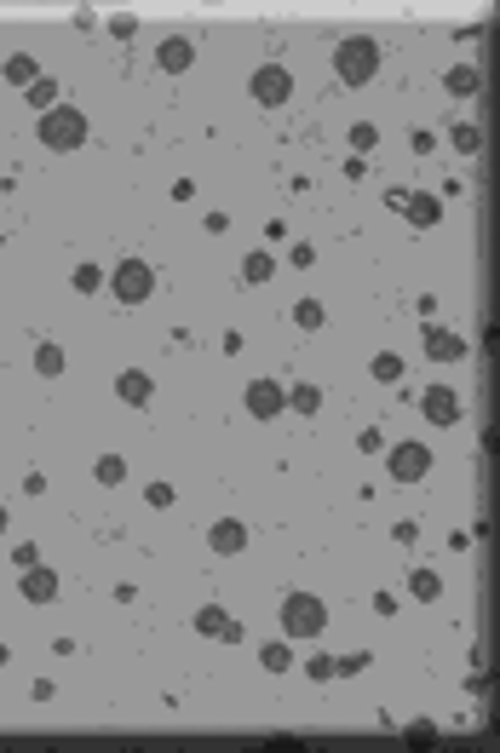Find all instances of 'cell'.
<instances>
[{
	"mask_svg": "<svg viewBox=\"0 0 500 753\" xmlns=\"http://www.w3.org/2000/svg\"><path fill=\"white\" fill-rule=\"evenodd\" d=\"M334 75L346 87H368L374 75H380V41H368V35H346L334 46Z\"/></svg>",
	"mask_w": 500,
	"mask_h": 753,
	"instance_id": "cell-1",
	"label": "cell"
},
{
	"mask_svg": "<svg viewBox=\"0 0 500 753\" xmlns=\"http://www.w3.org/2000/svg\"><path fill=\"white\" fill-rule=\"evenodd\" d=\"M87 133H92V127H87V116H81L75 104H58V109H46V116H41V144L58 150V155H64V150H81Z\"/></svg>",
	"mask_w": 500,
	"mask_h": 753,
	"instance_id": "cell-2",
	"label": "cell"
},
{
	"mask_svg": "<svg viewBox=\"0 0 500 753\" xmlns=\"http://www.w3.org/2000/svg\"><path fill=\"white\" fill-rule=\"evenodd\" d=\"M282 627H288V638H317L322 627H328V604L317 599V592H288L282 599Z\"/></svg>",
	"mask_w": 500,
	"mask_h": 753,
	"instance_id": "cell-3",
	"label": "cell"
},
{
	"mask_svg": "<svg viewBox=\"0 0 500 753\" xmlns=\"http://www.w3.org/2000/svg\"><path fill=\"white\" fill-rule=\"evenodd\" d=\"M109 293H116L121 305H144L150 293H155V271H150L144 259H121L116 276H109Z\"/></svg>",
	"mask_w": 500,
	"mask_h": 753,
	"instance_id": "cell-4",
	"label": "cell"
},
{
	"mask_svg": "<svg viewBox=\"0 0 500 753\" xmlns=\"http://www.w3.org/2000/svg\"><path fill=\"white\" fill-rule=\"evenodd\" d=\"M247 92H254V104L276 109V104H288V98H293V75H288L282 64H259L254 75H247Z\"/></svg>",
	"mask_w": 500,
	"mask_h": 753,
	"instance_id": "cell-5",
	"label": "cell"
},
{
	"mask_svg": "<svg viewBox=\"0 0 500 753\" xmlns=\"http://www.w3.org/2000/svg\"><path fill=\"white\" fill-rule=\"evenodd\" d=\"M242 409L254 414V420H276L288 409V391L276 386V380H247V391H242Z\"/></svg>",
	"mask_w": 500,
	"mask_h": 753,
	"instance_id": "cell-6",
	"label": "cell"
},
{
	"mask_svg": "<svg viewBox=\"0 0 500 753\" xmlns=\"http://www.w3.org/2000/svg\"><path fill=\"white\" fill-rule=\"evenodd\" d=\"M420 414H426L431 426H460V391H449V386L420 391Z\"/></svg>",
	"mask_w": 500,
	"mask_h": 753,
	"instance_id": "cell-7",
	"label": "cell"
},
{
	"mask_svg": "<svg viewBox=\"0 0 500 753\" xmlns=\"http://www.w3.org/2000/svg\"><path fill=\"white\" fill-rule=\"evenodd\" d=\"M426 472H431V449L426 443H397L392 449V478L397 483H420Z\"/></svg>",
	"mask_w": 500,
	"mask_h": 753,
	"instance_id": "cell-8",
	"label": "cell"
},
{
	"mask_svg": "<svg viewBox=\"0 0 500 753\" xmlns=\"http://www.w3.org/2000/svg\"><path fill=\"white\" fill-rule=\"evenodd\" d=\"M196 633L201 638H225V645H242V621H230L225 604H201L196 609Z\"/></svg>",
	"mask_w": 500,
	"mask_h": 753,
	"instance_id": "cell-9",
	"label": "cell"
},
{
	"mask_svg": "<svg viewBox=\"0 0 500 753\" xmlns=\"http://www.w3.org/2000/svg\"><path fill=\"white\" fill-rule=\"evenodd\" d=\"M208 546L218 558H236L242 546H247V524H236V517H218V524L208 529Z\"/></svg>",
	"mask_w": 500,
	"mask_h": 753,
	"instance_id": "cell-10",
	"label": "cell"
},
{
	"mask_svg": "<svg viewBox=\"0 0 500 753\" xmlns=\"http://www.w3.org/2000/svg\"><path fill=\"white\" fill-rule=\"evenodd\" d=\"M397 213H409V225L431 230L437 218H443V201H437V196H426V191H403V208H397Z\"/></svg>",
	"mask_w": 500,
	"mask_h": 753,
	"instance_id": "cell-11",
	"label": "cell"
},
{
	"mask_svg": "<svg viewBox=\"0 0 500 753\" xmlns=\"http://www.w3.org/2000/svg\"><path fill=\"white\" fill-rule=\"evenodd\" d=\"M196 64V46L184 41V35H173V41H162V52H155V70L162 75H184Z\"/></svg>",
	"mask_w": 500,
	"mask_h": 753,
	"instance_id": "cell-12",
	"label": "cell"
},
{
	"mask_svg": "<svg viewBox=\"0 0 500 753\" xmlns=\"http://www.w3.org/2000/svg\"><path fill=\"white\" fill-rule=\"evenodd\" d=\"M426 357H431V363H460V357H466V339L431 322V328H426Z\"/></svg>",
	"mask_w": 500,
	"mask_h": 753,
	"instance_id": "cell-13",
	"label": "cell"
},
{
	"mask_svg": "<svg viewBox=\"0 0 500 753\" xmlns=\"http://www.w3.org/2000/svg\"><path fill=\"white\" fill-rule=\"evenodd\" d=\"M116 397L133 403V409H144V403L155 397V380H150L144 368H127V374H116Z\"/></svg>",
	"mask_w": 500,
	"mask_h": 753,
	"instance_id": "cell-14",
	"label": "cell"
},
{
	"mask_svg": "<svg viewBox=\"0 0 500 753\" xmlns=\"http://www.w3.org/2000/svg\"><path fill=\"white\" fill-rule=\"evenodd\" d=\"M23 599H29V604H52V599H58V575L46 570V563L23 570Z\"/></svg>",
	"mask_w": 500,
	"mask_h": 753,
	"instance_id": "cell-15",
	"label": "cell"
},
{
	"mask_svg": "<svg viewBox=\"0 0 500 753\" xmlns=\"http://www.w3.org/2000/svg\"><path fill=\"white\" fill-rule=\"evenodd\" d=\"M443 87L455 92V98H472V92L483 87V75H477V64H455V70L443 75Z\"/></svg>",
	"mask_w": 500,
	"mask_h": 753,
	"instance_id": "cell-16",
	"label": "cell"
},
{
	"mask_svg": "<svg viewBox=\"0 0 500 753\" xmlns=\"http://www.w3.org/2000/svg\"><path fill=\"white\" fill-rule=\"evenodd\" d=\"M6 81H12V87H35V81H41V64H35V58H29V52L6 58Z\"/></svg>",
	"mask_w": 500,
	"mask_h": 753,
	"instance_id": "cell-17",
	"label": "cell"
},
{
	"mask_svg": "<svg viewBox=\"0 0 500 753\" xmlns=\"http://www.w3.org/2000/svg\"><path fill=\"white\" fill-rule=\"evenodd\" d=\"M92 478H98L104 489H116V483H127V460H121V454H98V466H92Z\"/></svg>",
	"mask_w": 500,
	"mask_h": 753,
	"instance_id": "cell-18",
	"label": "cell"
},
{
	"mask_svg": "<svg viewBox=\"0 0 500 753\" xmlns=\"http://www.w3.org/2000/svg\"><path fill=\"white\" fill-rule=\"evenodd\" d=\"M271 276H276V259L264 254V247H259V254H247V259H242V282H254V288H259V282H271Z\"/></svg>",
	"mask_w": 500,
	"mask_h": 753,
	"instance_id": "cell-19",
	"label": "cell"
},
{
	"mask_svg": "<svg viewBox=\"0 0 500 753\" xmlns=\"http://www.w3.org/2000/svg\"><path fill=\"white\" fill-rule=\"evenodd\" d=\"M35 374H46V380H58V374H64V351H58L52 339L35 345Z\"/></svg>",
	"mask_w": 500,
	"mask_h": 753,
	"instance_id": "cell-20",
	"label": "cell"
},
{
	"mask_svg": "<svg viewBox=\"0 0 500 753\" xmlns=\"http://www.w3.org/2000/svg\"><path fill=\"white\" fill-rule=\"evenodd\" d=\"M449 144H455L460 155H477V150H483V127H472V121H455V133H449Z\"/></svg>",
	"mask_w": 500,
	"mask_h": 753,
	"instance_id": "cell-21",
	"label": "cell"
},
{
	"mask_svg": "<svg viewBox=\"0 0 500 753\" xmlns=\"http://www.w3.org/2000/svg\"><path fill=\"white\" fill-rule=\"evenodd\" d=\"M409 592L420 604H431L437 592H443V581H437V570H409Z\"/></svg>",
	"mask_w": 500,
	"mask_h": 753,
	"instance_id": "cell-22",
	"label": "cell"
},
{
	"mask_svg": "<svg viewBox=\"0 0 500 753\" xmlns=\"http://www.w3.org/2000/svg\"><path fill=\"white\" fill-rule=\"evenodd\" d=\"M23 92H29V104H35L41 116H46V109H58V81H52V75H41V81L23 87Z\"/></svg>",
	"mask_w": 500,
	"mask_h": 753,
	"instance_id": "cell-23",
	"label": "cell"
},
{
	"mask_svg": "<svg viewBox=\"0 0 500 753\" xmlns=\"http://www.w3.org/2000/svg\"><path fill=\"white\" fill-rule=\"evenodd\" d=\"M259 667H264V673H288V667H293V650H288V645H276V638H271V645L259 650Z\"/></svg>",
	"mask_w": 500,
	"mask_h": 753,
	"instance_id": "cell-24",
	"label": "cell"
},
{
	"mask_svg": "<svg viewBox=\"0 0 500 753\" xmlns=\"http://www.w3.org/2000/svg\"><path fill=\"white\" fill-rule=\"evenodd\" d=\"M351 150L368 162V150H380V127H374V121H356V127H351Z\"/></svg>",
	"mask_w": 500,
	"mask_h": 753,
	"instance_id": "cell-25",
	"label": "cell"
},
{
	"mask_svg": "<svg viewBox=\"0 0 500 753\" xmlns=\"http://www.w3.org/2000/svg\"><path fill=\"white\" fill-rule=\"evenodd\" d=\"M288 409L317 414V409H322V391H317V386H293V391H288Z\"/></svg>",
	"mask_w": 500,
	"mask_h": 753,
	"instance_id": "cell-26",
	"label": "cell"
},
{
	"mask_svg": "<svg viewBox=\"0 0 500 753\" xmlns=\"http://www.w3.org/2000/svg\"><path fill=\"white\" fill-rule=\"evenodd\" d=\"M374 380H385V386L403 380V357L397 351H380V357H374Z\"/></svg>",
	"mask_w": 500,
	"mask_h": 753,
	"instance_id": "cell-27",
	"label": "cell"
},
{
	"mask_svg": "<svg viewBox=\"0 0 500 753\" xmlns=\"http://www.w3.org/2000/svg\"><path fill=\"white\" fill-rule=\"evenodd\" d=\"M69 282H75V293H98L104 288V271H98V265H75Z\"/></svg>",
	"mask_w": 500,
	"mask_h": 753,
	"instance_id": "cell-28",
	"label": "cell"
},
{
	"mask_svg": "<svg viewBox=\"0 0 500 753\" xmlns=\"http://www.w3.org/2000/svg\"><path fill=\"white\" fill-rule=\"evenodd\" d=\"M293 322H300V328H322V322H328V311H322L317 300H300V305H293Z\"/></svg>",
	"mask_w": 500,
	"mask_h": 753,
	"instance_id": "cell-29",
	"label": "cell"
},
{
	"mask_svg": "<svg viewBox=\"0 0 500 753\" xmlns=\"http://www.w3.org/2000/svg\"><path fill=\"white\" fill-rule=\"evenodd\" d=\"M144 500H150V507H173V483H150V489H144Z\"/></svg>",
	"mask_w": 500,
	"mask_h": 753,
	"instance_id": "cell-30",
	"label": "cell"
},
{
	"mask_svg": "<svg viewBox=\"0 0 500 753\" xmlns=\"http://www.w3.org/2000/svg\"><path fill=\"white\" fill-rule=\"evenodd\" d=\"M305 673H310V679H334V655H310V662H305Z\"/></svg>",
	"mask_w": 500,
	"mask_h": 753,
	"instance_id": "cell-31",
	"label": "cell"
},
{
	"mask_svg": "<svg viewBox=\"0 0 500 753\" xmlns=\"http://www.w3.org/2000/svg\"><path fill=\"white\" fill-rule=\"evenodd\" d=\"M109 35H116V41H133V35H138V18H127V12H121V18H109Z\"/></svg>",
	"mask_w": 500,
	"mask_h": 753,
	"instance_id": "cell-32",
	"label": "cell"
},
{
	"mask_svg": "<svg viewBox=\"0 0 500 753\" xmlns=\"http://www.w3.org/2000/svg\"><path fill=\"white\" fill-rule=\"evenodd\" d=\"M403 736H409V742H437V725H431V719H414Z\"/></svg>",
	"mask_w": 500,
	"mask_h": 753,
	"instance_id": "cell-33",
	"label": "cell"
},
{
	"mask_svg": "<svg viewBox=\"0 0 500 753\" xmlns=\"http://www.w3.org/2000/svg\"><path fill=\"white\" fill-rule=\"evenodd\" d=\"M363 667H368V650H351V655L334 662V673H363Z\"/></svg>",
	"mask_w": 500,
	"mask_h": 753,
	"instance_id": "cell-34",
	"label": "cell"
},
{
	"mask_svg": "<svg viewBox=\"0 0 500 753\" xmlns=\"http://www.w3.org/2000/svg\"><path fill=\"white\" fill-rule=\"evenodd\" d=\"M293 265H300V271H310V265H317V247H310V242H293V254H288Z\"/></svg>",
	"mask_w": 500,
	"mask_h": 753,
	"instance_id": "cell-35",
	"label": "cell"
},
{
	"mask_svg": "<svg viewBox=\"0 0 500 753\" xmlns=\"http://www.w3.org/2000/svg\"><path fill=\"white\" fill-rule=\"evenodd\" d=\"M12 563H23V570H35V563H41V553H35V546L23 541V546H12Z\"/></svg>",
	"mask_w": 500,
	"mask_h": 753,
	"instance_id": "cell-36",
	"label": "cell"
},
{
	"mask_svg": "<svg viewBox=\"0 0 500 753\" xmlns=\"http://www.w3.org/2000/svg\"><path fill=\"white\" fill-rule=\"evenodd\" d=\"M356 449H363V454H380V432H374V426H368L363 437H356Z\"/></svg>",
	"mask_w": 500,
	"mask_h": 753,
	"instance_id": "cell-37",
	"label": "cell"
},
{
	"mask_svg": "<svg viewBox=\"0 0 500 753\" xmlns=\"http://www.w3.org/2000/svg\"><path fill=\"white\" fill-rule=\"evenodd\" d=\"M431 144H437V138H431V133H426V127H420V133H409V150H420V155H426V150H431Z\"/></svg>",
	"mask_w": 500,
	"mask_h": 753,
	"instance_id": "cell-38",
	"label": "cell"
},
{
	"mask_svg": "<svg viewBox=\"0 0 500 753\" xmlns=\"http://www.w3.org/2000/svg\"><path fill=\"white\" fill-rule=\"evenodd\" d=\"M6 524H12V517H6V507H0V535H6Z\"/></svg>",
	"mask_w": 500,
	"mask_h": 753,
	"instance_id": "cell-39",
	"label": "cell"
},
{
	"mask_svg": "<svg viewBox=\"0 0 500 753\" xmlns=\"http://www.w3.org/2000/svg\"><path fill=\"white\" fill-rule=\"evenodd\" d=\"M6 662H12V650H6V645H0V667H6Z\"/></svg>",
	"mask_w": 500,
	"mask_h": 753,
	"instance_id": "cell-40",
	"label": "cell"
}]
</instances>
